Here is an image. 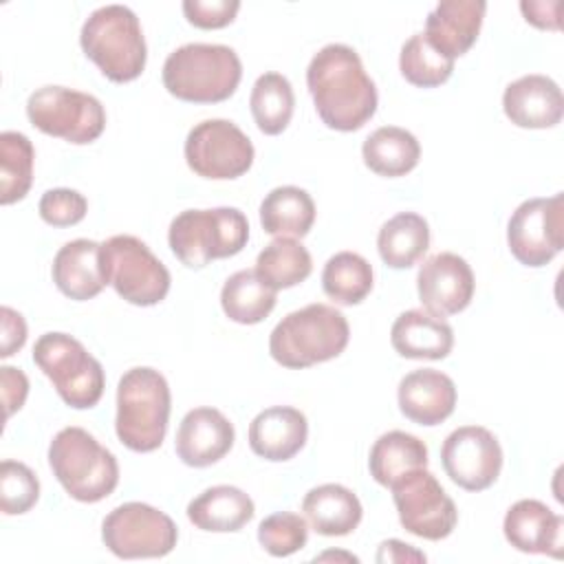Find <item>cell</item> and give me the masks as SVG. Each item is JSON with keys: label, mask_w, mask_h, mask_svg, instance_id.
<instances>
[{"label": "cell", "mask_w": 564, "mask_h": 564, "mask_svg": "<svg viewBox=\"0 0 564 564\" xmlns=\"http://www.w3.org/2000/svg\"><path fill=\"white\" fill-rule=\"evenodd\" d=\"M306 86L319 119L339 132H355L377 112V88L352 46H322L308 68Z\"/></svg>", "instance_id": "cell-1"}, {"label": "cell", "mask_w": 564, "mask_h": 564, "mask_svg": "<svg viewBox=\"0 0 564 564\" xmlns=\"http://www.w3.org/2000/svg\"><path fill=\"white\" fill-rule=\"evenodd\" d=\"M348 337L346 315L330 304L313 302L275 324L269 337V352L280 366L300 370L341 355Z\"/></svg>", "instance_id": "cell-2"}, {"label": "cell", "mask_w": 564, "mask_h": 564, "mask_svg": "<svg viewBox=\"0 0 564 564\" xmlns=\"http://www.w3.org/2000/svg\"><path fill=\"white\" fill-rule=\"evenodd\" d=\"M242 77L238 53L225 44H183L163 62V86L170 95L189 104H216L229 99Z\"/></svg>", "instance_id": "cell-3"}, {"label": "cell", "mask_w": 564, "mask_h": 564, "mask_svg": "<svg viewBox=\"0 0 564 564\" xmlns=\"http://www.w3.org/2000/svg\"><path fill=\"white\" fill-rule=\"evenodd\" d=\"M170 408L165 377L148 366L130 368L117 386L115 430L119 441L132 452H154L165 438Z\"/></svg>", "instance_id": "cell-4"}, {"label": "cell", "mask_w": 564, "mask_h": 564, "mask_svg": "<svg viewBox=\"0 0 564 564\" xmlns=\"http://www.w3.org/2000/svg\"><path fill=\"white\" fill-rule=\"evenodd\" d=\"M79 44L110 82H132L145 68V37L137 13L126 4L95 9L82 26Z\"/></svg>", "instance_id": "cell-5"}, {"label": "cell", "mask_w": 564, "mask_h": 564, "mask_svg": "<svg viewBox=\"0 0 564 564\" xmlns=\"http://www.w3.org/2000/svg\"><path fill=\"white\" fill-rule=\"evenodd\" d=\"M48 465L64 491L79 502H99L108 498L119 482L115 454L77 425H68L53 436Z\"/></svg>", "instance_id": "cell-6"}, {"label": "cell", "mask_w": 564, "mask_h": 564, "mask_svg": "<svg viewBox=\"0 0 564 564\" xmlns=\"http://www.w3.org/2000/svg\"><path fill=\"white\" fill-rule=\"evenodd\" d=\"M247 240L249 223L238 207L185 209L172 218L167 231L172 253L189 269L231 258L245 249Z\"/></svg>", "instance_id": "cell-7"}, {"label": "cell", "mask_w": 564, "mask_h": 564, "mask_svg": "<svg viewBox=\"0 0 564 564\" xmlns=\"http://www.w3.org/2000/svg\"><path fill=\"white\" fill-rule=\"evenodd\" d=\"M33 361L66 405L88 410L99 403L106 386L104 368L73 335L44 333L33 346Z\"/></svg>", "instance_id": "cell-8"}, {"label": "cell", "mask_w": 564, "mask_h": 564, "mask_svg": "<svg viewBox=\"0 0 564 564\" xmlns=\"http://www.w3.org/2000/svg\"><path fill=\"white\" fill-rule=\"evenodd\" d=\"M101 262L108 284L134 306H154L170 291L167 267L150 251V247L128 234H119L101 242Z\"/></svg>", "instance_id": "cell-9"}, {"label": "cell", "mask_w": 564, "mask_h": 564, "mask_svg": "<svg viewBox=\"0 0 564 564\" xmlns=\"http://www.w3.org/2000/svg\"><path fill=\"white\" fill-rule=\"evenodd\" d=\"M26 115L40 132L75 145L93 143L106 128V110L101 101L66 86H42L31 93Z\"/></svg>", "instance_id": "cell-10"}, {"label": "cell", "mask_w": 564, "mask_h": 564, "mask_svg": "<svg viewBox=\"0 0 564 564\" xmlns=\"http://www.w3.org/2000/svg\"><path fill=\"white\" fill-rule=\"evenodd\" d=\"M101 540L121 560L163 557L178 540L174 520L145 502H123L101 522Z\"/></svg>", "instance_id": "cell-11"}, {"label": "cell", "mask_w": 564, "mask_h": 564, "mask_svg": "<svg viewBox=\"0 0 564 564\" xmlns=\"http://www.w3.org/2000/svg\"><path fill=\"white\" fill-rule=\"evenodd\" d=\"M390 489L399 520L412 535L436 542L454 531L458 522L456 505L425 467L403 474Z\"/></svg>", "instance_id": "cell-12"}, {"label": "cell", "mask_w": 564, "mask_h": 564, "mask_svg": "<svg viewBox=\"0 0 564 564\" xmlns=\"http://www.w3.org/2000/svg\"><path fill=\"white\" fill-rule=\"evenodd\" d=\"M253 156L251 139L227 119H205L185 139V161L203 178H238L251 167Z\"/></svg>", "instance_id": "cell-13"}, {"label": "cell", "mask_w": 564, "mask_h": 564, "mask_svg": "<svg viewBox=\"0 0 564 564\" xmlns=\"http://www.w3.org/2000/svg\"><path fill=\"white\" fill-rule=\"evenodd\" d=\"M507 242L524 267L549 264L564 247V196L522 200L509 218Z\"/></svg>", "instance_id": "cell-14"}, {"label": "cell", "mask_w": 564, "mask_h": 564, "mask_svg": "<svg viewBox=\"0 0 564 564\" xmlns=\"http://www.w3.org/2000/svg\"><path fill=\"white\" fill-rule=\"evenodd\" d=\"M441 463L452 482L467 491H482L500 476L502 447L487 427L463 425L443 441Z\"/></svg>", "instance_id": "cell-15"}, {"label": "cell", "mask_w": 564, "mask_h": 564, "mask_svg": "<svg viewBox=\"0 0 564 564\" xmlns=\"http://www.w3.org/2000/svg\"><path fill=\"white\" fill-rule=\"evenodd\" d=\"M474 273L465 258L441 251L430 256L416 275L419 300L436 317H447L465 311L474 297Z\"/></svg>", "instance_id": "cell-16"}, {"label": "cell", "mask_w": 564, "mask_h": 564, "mask_svg": "<svg viewBox=\"0 0 564 564\" xmlns=\"http://www.w3.org/2000/svg\"><path fill=\"white\" fill-rule=\"evenodd\" d=\"M234 425L216 408L189 410L176 430V456L189 467H209L234 447Z\"/></svg>", "instance_id": "cell-17"}, {"label": "cell", "mask_w": 564, "mask_h": 564, "mask_svg": "<svg viewBox=\"0 0 564 564\" xmlns=\"http://www.w3.org/2000/svg\"><path fill=\"white\" fill-rule=\"evenodd\" d=\"M502 110L518 128H553L564 112L560 86L546 75H524L511 82L502 95Z\"/></svg>", "instance_id": "cell-18"}, {"label": "cell", "mask_w": 564, "mask_h": 564, "mask_svg": "<svg viewBox=\"0 0 564 564\" xmlns=\"http://www.w3.org/2000/svg\"><path fill=\"white\" fill-rule=\"evenodd\" d=\"M399 410L419 425H438L456 408L454 381L434 368H419L399 381Z\"/></svg>", "instance_id": "cell-19"}, {"label": "cell", "mask_w": 564, "mask_h": 564, "mask_svg": "<svg viewBox=\"0 0 564 564\" xmlns=\"http://www.w3.org/2000/svg\"><path fill=\"white\" fill-rule=\"evenodd\" d=\"M562 527L564 518L533 498L511 505L502 522L505 538L513 549L553 557L562 555Z\"/></svg>", "instance_id": "cell-20"}, {"label": "cell", "mask_w": 564, "mask_h": 564, "mask_svg": "<svg viewBox=\"0 0 564 564\" xmlns=\"http://www.w3.org/2000/svg\"><path fill=\"white\" fill-rule=\"evenodd\" d=\"M485 9L487 2L482 0H443L430 11L423 35L436 51L456 59L474 46Z\"/></svg>", "instance_id": "cell-21"}, {"label": "cell", "mask_w": 564, "mask_h": 564, "mask_svg": "<svg viewBox=\"0 0 564 564\" xmlns=\"http://www.w3.org/2000/svg\"><path fill=\"white\" fill-rule=\"evenodd\" d=\"M308 423L304 412L291 405H271L249 423V447L256 456L273 463L293 458L306 443Z\"/></svg>", "instance_id": "cell-22"}, {"label": "cell", "mask_w": 564, "mask_h": 564, "mask_svg": "<svg viewBox=\"0 0 564 564\" xmlns=\"http://www.w3.org/2000/svg\"><path fill=\"white\" fill-rule=\"evenodd\" d=\"M53 282L70 300L86 302L101 293L108 284L101 262V245L88 238H77L59 247L53 258Z\"/></svg>", "instance_id": "cell-23"}, {"label": "cell", "mask_w": 564, "mask_h": 564, "mask_svg": "<svg viewBox=\"0 0 564 564\" xmlns=\"http://www.w3.org/2000/svg\"><path fill=\"white\" fill-rule=\"evenodd\" d=\"M390 341L405 359H445L454 346V330L443 317L410 308L394 319Z\"/></svg>", "instance_id": "cell-24"}, {"label": "cell", "mask_w": 564, "mask_h": 564, "mask_svg": "<svg viewBox=\"0 0 564 564\" xmlns=\"http://www.w3.org/2000/svg\"><path fill=\"white\" fill-rule=\"evenodd\" d=\"M253 513L256 507L249 494L234 485L209 487L187 505V520L196 529L212 533L240 531Z\"/></svg>", "instance_id": "cell-25"}, {"label": "cell", "mask_w": 564, "mask_h": 564, "mask_svg": "<svg viewBox=\"0 0 564 564\" xmlns=\"http://www.w3.org/2000/svg\"><path fill=\"white\" fill-rule=\"evenodd\" d=\"M302 511L308 524L319 535L328 538L352 533L364 516L359 498L348 487L337 482L313 487L302 500Z\"/></svg>", "instance_id": "cell-26"}, {"label": "cell", "mask_w": 564, "mask_h": 564, "mask_svg": "<svg viewBox=\"0 0 564 564\" xmlns=\"http://www.w3.org/2000/svg\"><path fill=\"white\" fill-rule=\"evenodd\" d=\"M315 223L311 194L295 185L271 189L260 203V225L275 238H302Z\"/></svg>", "instance_id": "cell-27"}, {"label": "cell", "mask_w": 564, "mask_h": 564, "mask_svg": "<svg viewBox=\"0 0 564 564\" xmlns=\"http://www.w3.org/2000/svg\"><path fill=\"white\" fill-rule=\"evenodd\" d=\"M364 163L379 176H405L421 159L416 137L399 126H381L361 145Z\"/></svg>", "instance_id": "cell-28"}, {"label": "cell", "mask_w": 564, "mask_h": 564, "mask_svg": "<svg viewBox=\"0 0 564 564\" xmlns=\"http://www.w3.org/2000/svg\"><path fill=\"white\" fill-rule=\"evenodd\" d=\"M368 467L370 476L379 485L390 487L403 474L427 467V445L414 434L390 430L381 434L370 447Z\"/></svg>", "instance_id": "cell-29"}, {"label": "cell", "mask_w": 564, "mask_h": 564, "mask_svg": "<svg viewBox=\"0 0 564 564\" xmlns=\"http://www.w3.org/2000/svg\"><path fill=\"white\" fill-rule=\"evenodd\" d=\"M430 247L427 220L414 212H399L386 220L377 236L381 260L392 269H408L416 264Z\"/></svg>", "instance_id": "cell-30"}, {"label": "cell", "mask_w": 564, "mask_h": 564, "mask_svg": "<svg viewBox=\"0 0 564 564\" xmlns=\"http://www.w3.org/2000/svg\"><path fill=\"white\" fill-rule=\"evenodd\" d=\"M275 293L256 269H242L225 280L220 306L236 324H258L273 311Z\"/></svg>", "instance_id": "cell-31"}, {"label": "cell", "mask_w": 564, "mask_h": 564, "mask_svg": "<svg viewBox=\"0 0 564 564\" xmlns=\"http://www.w3.org/2000/svg\"><path fill=\"white\" fill-rule=\"evenodd\" d=\"M313 271L308 249L295 238H273L256 260V273L273 289H291Z\"/></svg>", "instance_id": "cell-32"}, {"label": "cell", "mask_w": 564, "mask_h": 564, "mask_svg": "<svg viewBox=\"0 0 564 564\" xmlns=\"http://www.w3.org/2000/svg\"><path fill=\"white\" fill-rule=\"evenodd\" d=\"M322 289L341 306L359 304L372 291V267L355 251H339L324 264Z\"/></svg>", "instance_id": "cell-33"}, {"label": "cell", "mask_w": 564, "mask_h": 564, "mask_svg": "<svg viewBox=\"0 0 564 564\" xmlns=\"http://www.w3.org/2000/svg\"><path fill=\"white\" fill-rule=\"evenodd\" d=\"M249 106L260 132L271 137L280 134L291 123L295 108L291 82L280 73L260 75L251 88Z\"/></svg>", "instance_id": "cell-34"}, {"label": "cell", "mask_w": 564, "mask_h": 564, "mask_svg": "<svg viewBox=\"0 0 564 564\" xmlns=\"http://www.w3.org/2000/svg\"><path fill=\"white\" fill-rule=\"evenodd\" d=\"M35 150L26 134L4 130L0 134V203L22 200L33 183Z\"/></svg>", "instance_id": "cell-35"}, {"label": "cell", "mask_w": 564, "mask_h": 564, "mask_svg": "<svg viewBox=\"0 0 564 564\" xmlns=\"http://www.w3.org/2000/svg\"><path fill=\"white\" fill-rule=\"evenodd\" d=\"M401 75L419 88H436L445 84L454 70V59L436 51L423 33H414L399 55Z\"/></svg>", "instance_id": "cell-36"}, {"label": "cell", "mask_w": 564, "mask_h": 564, "mask_svg": "<svg viewBox=\"0 0 564 564\" xmlns=\"http://www.w3.org/2000/svg\"><path fill=\"white\" fill-rule=\"evenodd\" d=\"M308 524L293 511H275L258 524V542L273 557H289L306 546Z\"/></svg>", "instance_id": "cell-37"}, {"label": "cell", "mask_w": 564, "mask_h": 564, "mask_svg": "<svg viewBox=\"0 0 564 564\" xmlns=\"http://www.w3.org/2000/svg\"><path fill=\"white\" fill-rule=\"evenodd\" d=\"M40 498V480L20 460H2L0 465V507L7 516L26 513Z\"/></svg>", "instance_id": "cell-38"}, {"label": "cell", "mask_w": 564, "mask_h": 564, "mask_svg": "<svg viewBox=\"0 0 564 564\" xmlns=\"http://www.w3.org/2000/svg\"><path fill=\"white\" fill-rule=\"evenodd\" d=\"M37 209L44 223L53 227H70L84 220L88 212V200L77 189L55 187L42 194Z\"/></svg>", "instance_id": "cell-39"}, {"label": "cell", "mask_w": 564, "mask_h": 564, "mask_svg": "<svg viewBox=\"0 0 564 564\" xmlns=\"http://www.w3.org/2000/svg\"><path fill=\"white\" fill-rule=\"evenodd\" d=\"M240 9L238 0H185L183 13L198 29H223L234 22Z\"/></svg>", "instance_id": "cell-40"}, {"label": "cell", "mask_w": 564, "mask_h": 564, "mask_svg": "<svg viewBox=\"0 0 564 564\" xmlns=\"http://www.w3.org/2000/svg\"><path fill=\"white\" fill-rule=\"evenodd\" d=\"M0 381H2V401H4V416L9 419L13 412H18L29 394V379L20 368L2 366L0 368Z\"/></svg>", "instance_id": "cell-41"}, {"label": "cell", "mask_w": 564, "mask_h": 564, "mask_svg": "<svg viewBox=\"0 0 564 564\" xmlns=\"http://www.w3.org/2000/svg\"><path fill=\"white\" fill-rule=\"evenodd\" d=\"M0 324H2V337H0V357H11L18 352L26 341V322L24 317L13 311L11 306L0 308Z\"/></svg>", "instance_id": "cell-42"}, {"label": "cell", "mask_w": 564, "mask_h": 564, "mask_svg": "<svg viewBox=\"0 0 564 564\" xmlns=\"http://www.w3.org/2000/svg\"><path fill=\"white\" fill-rule=\"evenodd\" d=\"M520 11L524 13V20L538 29H551V31L560 29V2L557 0H553V2L522 0Z\"/></svg>", "instance_id": "cell-43"}, {"label": "cell", "mask_w": 564, "mask_h": 564, "mask_svg": "<svg viewBox=\"0 0 564 564\" xmlns=\"http://www.w3.org/2000/svg\"><path fill=\"white\" fill-rule=\"evenodd\" d=\"M377 562H425V553L401 540H386L379 544Z\"/></svg>", "instance_id": "cell-44"}, {"label": "cell", "mask_w": 564, "mask_h": 564, "mask_svg": "<svg viewBox=\"0 0 564 564\" xmlns=\"http://www.w3.org/2000/svg\"><path fill=\"white\" fill-rule=\"evenodd\" d=\"M322 560H346V562H359V557H355V555H350V553H333V551L322 553V555H317V557H315V562H322Z\"/></svg>", "instance_id": "cell-45"}]
</instances>
